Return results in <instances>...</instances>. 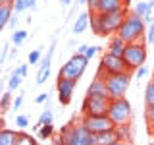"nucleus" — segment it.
I'll return each mask as SVG.
<instances>
[{
	"mask_svg": "<svg viewBox=\"0 0 154 145\" xmlns=\"http://www.w3.org/2000/svg\"><path fill=\"white\" fill-rule=\"evenodd\" d=\"M60 4H62V6H69L71 0H60Z\"/></svg>",
	"mask_w": 154,
	"mask_h": 145,
	"instance_id": "43",
	"label": "nucleus"
},
{
	"mask_svg": "<svg viewBox=\"0 0 154 145\" xmlns=\"http://www.w3.org/2000/svg\"><path fill=\"white\" fill-rule=\"evenodd\" d=\"M148 145H154V139H152V141H150V143H148Z\"/></svg>",
	"mask_w": 154,
	"mask_h": 145,
	"instance_id": "48",
	"label": "nucleus"
},
{
	"mask_svg": "<svg viewBox=\"0 0 154 145\" xmlns=\"http://www.w3.org/2000/svg\"><path fill=\"white\" fill-rule=\"evenodd\" d=\"M146 43H148V45H152V43H154V21L146 27Z\"/></svg>",
	"mask_w": 154,
	"mask_h": 145,
	"instance_id": "34",
	"label": "nucleus"
},
{
	"mask_svg": "<svg viewBox=\"0 0 154 145\" xmlns=\"http://www.w3.org/2000/svg\"><path fill=\"white\" fill-rule=\"evenodd\" d=\"M87 97H110L106 81L102 77H94V79L91 81V85L87 87Z\"/></svg>",
	"mask_w": 154,
	"mask_h": 145,
	"instance_id": "14",
	"label": "nucleus"
},
{
	"mask_svg": "<svg viewBox=\"0 0 154 145\" xmlns=\"http://www.w3.org/2000/svg\"><path fill=\"white\" fill-rule=\"evenodd\" d=\"M91 25V12H81L77 19L73 21V29H71V33L73 35H81L83 31H87V27Z\"/></svg>",
	"mask_w": 154,
	"mask_h": 145,
	"instance_id": "16",
	"label": "nucleus"
},
{
	"mask_svg": "<svg viewBox=\"0 0 154 145\" xmlns=\"http://www.w3.org/2000/svg\"><path fill=\"white\" fill-rule=\"evenodd\" d=\"M87 50H89V45H77V54H87Z\"/></svg>",
	"mask_w": 154,
	"mask_h": 145,
	"instance_id": "40",
	"label": "nucleus"
},
{
	"mask_svg": "<svg viewBox=\"0 0 154 145\" xmlns=\"http://www.w3.org/2000/svg\"><path fill=\"white\" fill-rule=\"evenodd\" d=\"M106 145H123V141H119V139H118V141H112V143H106Z\"/></svg>",
	"mask_w": 154,
	"mask_h": 145,
	"instance_id": "45",
	"label": "nucleus"
},
{
	"mask_svg": "<svg viewBox=\"0 0 154 145\" xmlns=\"http://www.w3.org/2000/svg\"><path fill=\"white\" fill-rule=\"evenodd\" d=\"M48 99H50V95H48V93H41V95H37V97H35V103H37V105H41V103H48Z\"/></svg>",
	"mask_w": 154,
	"mask_h": 145,
	"instance_id": "36",
	"label": "nucleus"
},
{
	"mask_svg": "<svg viewBox=\"0 0 154 145\" xmlns=\"http://www.w3.org/2000/svg\"><path fill=\"white\" fill-rule=\"evenodd\" d=\"M96 52H98V47H89V50H87V58H89V60H91V58H93L94 54H96Z\"/></svg>",
	"mask_w": 154,
	"mask_h": 145,
	"instance_id": "39",
	"label": "nucleus"
},
{
	"mask_svg": "<svg viewBox=\"0 0 154 145\" xmlns=\"http://www.w3.org/2000/svg\"><path fill=\"white\" fill-rule=\"evenodd\" d=\"M21 79H23V76L17 72V68L10 74V77H8V89L10 91H16V89H19V85H21Z\"/></svg>",
	"mask_w": 154,
	"mask_h": 145,
	"instance_id": "22",
	"label": "nucleus"
},
{
	"mask_svg": "<svg viewBox=\"0 0 154 145\" xmlns=\"http://www.w3.org/2000/svg\"><path fill=\"white\" fill-rule=\"evenodd\" d=\"M125 47H127V43H125L123 39L118 35V33H116V35H110V41H108V52H112V54H116V56H123Z\"/></svg>",
	"mask_w": 154,
	"mask_h": 145,
	"instance_id": "15",
	"label": "nucleus"
},
{
	"mask_svg": "<svg viewBox=\"0 0 154 145\" xmlns=\"http://www.w3.org/2000/svg\"><path fill=\"white\" fill-rule=\"evenodd\" d=\"M41 60H42L41 48H37V50H31V52H29V56H27V64H29V66H35V64H38Z\"/></svg>",
	"mask_w": 154,
	"mask_h": 145,
	"instance_id": "29",
	"label": "nucleus"
},
{
	"mask_svg": "<svg viewBox=\"0 0 154 145\" xmlns=\"http://www.w3.org/2000/svg\"><path fill=\"white\" fill-rule=\"evenodd\" d=\"M87 66H89V58H87L85 54H77V52H75V54L60 68V74H58V76H60V77H66V79L79 81V77L85 74Z\"/></svg>",
	"mask_w": 154,
	"mask_h": 145,
	"instance_id": "5",
	"label": "nucleus"
},
{
	"mask_svg": "<svg viewBox=\"0 0 154 145\" xmlns=\"http://www.w3.org/2000/svg\"><path fill=\"white\" fill-rule=\"evenodd\" d=\"M148 2H150V8H154V0H148Z\"/></svg>",
	"mask_w": 154,
	"mask_h": 145,
	"instance_id": "47",
	"label": "nucleus"
},
{
	"mask_svg": "<svg viewBox=\"0 0 154 145\" xmlns=\"http://www.w3.org/2000/svg\"><path fill=\"white\" fill-rule=\"evenodd\" d=\"M131 77H133V72H122V74H112V76L104 77L110 99L125 97V91L129 89V83H131Z\"/></svg>",
	"mask_w": 154,
	"mask_h": 145,
	"instance_id": "4",
	"label": "nucleus"
},
{
	"mask_svg": "<svg viewBox=\"0 0 154 145\" xmlns=\"http://www.w3.org/2000/svg\"><path fill=\"white\" fill-rule=\"evenodd\" d=\"M10 103H12V91H8V93L2 95V99H0V108H2V110H8Z\"/></svg>",
	"mask_w": 154,
	"mask_h": 145,
	"instance_id": "31",
	"label": "nucleus"
},
{
	"mask_svg": "<svg viewBox=\"0 0 154 145\" xmlns=\"http://www.w3.org/2000/svg\"><path fill=\"white\" fill-rule=\"evenodd\" d=\"M52 120H54V114H52V108L50 106H46L45 110L41 112V116H38V122L37 124H52Z\"/></svg>",
	"mask_w": 154,
	"mask_h": 145,
	"instance_id": "28",
	"label": "nucleus"
},
{
	"mask_svg": "<svg viewBox=\"0 0 154 145\" xmlns=\"http://www.w3.org/2000/svg\"><path fill=\"white\" fill-rule=\"evenodd\" d=\"M118 35L123 39L125 43H135V41H141V39L146 35V23H144L143 16L135 12H129L125 16L122 27L118 29Z\"/></svg>",
	"mask_w": 154,
	"mask_h": 145,
	"instance_id": "2",
	"label": "nucleus"
},
{
	"mask_svg": "<svg viewBox=\"0 0 154 145\" xmlns=\"http://www.w3.org/2000/svg\"><path fill=\"white\" fill-rule=\"evenodd\" d=\"M122 72H131L127 66V62L123 60V56H116L112 52L106 50L102 54V60L98 64V70H96V77H108L112 74H122Z\"/></svg>",
	"mask_w": 154,
	"mask_h": 145,
	"instance_id": "3",
	"label": "nucleus"
},
{
	"mask_svg": "<svg viewBox=\"0 0 154 145\" xmlns=\"http://www.w3.org/2000/svg\"><path fill=\"white\" fill-rule=\"evenodd\" d=\"M27 39V31H21V29H16V31H12V37H10V43H14L16 47H19L23 41Z\"/></svg>",
	"mask_w": 154,
	"mask_h": 145,
	"instance_id": "26",
	"label": "nucleus"
},
{
	"mask_svg": "<svg viewBox=\"0 0 154 145\" xmlns=\"http://www.w3.org/2000/svg\"><path fill=\"white\" fill-rule=\"evenodd\" d=\"M144 120H146L148 128H154V106H146L144 108Z\"/></svg>",
	"mask_w": 154,
	"mask_h": 145,
	"instance_id": "30",
	"label": "nucleus"
},
{
	"mask_svg": "<svg viewBox=\"0 0 154 145\" xmlns=\"http://www.w3.org/2000/svg\"><path fill=\"white\" fill-rule=\"evenodd\" d=\"M17 134L19 132H16V130L2 128V130H0V145H16Z\"/></svg>",
	"mask_w": 154,
	"mask_h": 145,
	"instance_id": "18",
	"label": "nucleus"
},
{
	"mask_svg": "<svg viewBox=\"0 0 154 145\" xmlns=\"http://www.w3.org/2000/svg\"><path fill=\"white\" fill-rule=\"evenodd\" d=\"M10 56H12V58H16V56H17V50H16V48H12V52H10Z\"/></svg>",
	"mask_w": 154,
	"mask_h": 145,
	"instance_id": "44",
	"label": "nucleus"
},
{
	"mask_svg": "<svg viewBox=\"0 0 154 145\" xmlns=\"http://www.w3.org/2000/svg\"><path fill=\"white\" fill-rule=\"evenodd\" d=\"M67 145H91V132L85 128L83 124H73L71 128V137Z\"/></svg>",
	"mask_w": 154,
	"mask_h": 145,
	"instance_id": "12",
	"label": "nucleus"
},
{
	"mask_svg": "<svg viewBox=\"0 0 154 145\" xmlns=\"http://www.w3.org/2000/svg\"><path fill=\"white\" fill-rule=\"evenodd\" d=\"M144 106H154V79L148 81L144 91Z\"/></svg>",
	"mask_w": 154,
	"mask_h": 145,
	"instance_id": "24",
	"label": "nucleus"
},
{
	"mask_svg": "<svg viewBox=\"0 0 154 145\" xmlns=\"http://www.w3.org/2000/svg\"><path fill=\"white\" fill-rule=\"evenodd\" d=\"M10 52H12V47H10V43H4V45H2V56H0V62H6Z\"/></svg>",
	"mask_w": 154,
	"mask_h": 145,
	"instance_id": "33",
	"label": "nucleus"
},
{
	"mask_svg": "<svg viewBox=\"0 0 154 145\" xmlns=\"http://www.w3.org/2000/svg\"><path fill=\"white\" fill-rule=\"evenodd\" d=\"M16 126L19 130H25L27 126H29V116H25V114H19L17 118H16Z\"/></svg>",
	"mask_w": 154,
	"mask_h": 145,
	"instance_id": "32",
	"label": "nucleus"
},
{
	"mask_svg": "<svg viewBox=\"0 0 154 145\" xmlns=\"http://www.w3.org/2000/svg\"><path fill=\"white\" fill-rule=\"evenodd\" d=\"M110 105H112L110 97H85L81 110H83V114L89 116H104L108 114Z\"/></svg>",
	"mask_w": 154,
	"mask_h": 145,
	"instance_id": "7",
	"label": "nucleus"
},
{
	"mask_svg": "<svg viewBox=\"0 0 154 145\" xmlns=\"http://www.w3.org/2000/svg\"><path fill=\"white\" fill-rule=\"evenodd\" d=\"M27 70H29V64H21V66H17V72L21 74L23 77L27 76Z\"/></svg>",
	"mask_w": 154,
	"mask_h": 145,
	"instance_id": "41",
	"label": "nucleus"
},
{
	"mask_svg": "<svg viewBox=\"0 0 154 145\" xmlns=\"http://www.w3.org/2000/svg\"><path fill=\"white\" fill-rule=\"evenodd\" d=\"M81 124H83L91 134H100V132H108V130H114L116 128L114 120L110 118L108 114H104V116H89V114H83Z\"/></svg>",
	"mask_w": 154,
	"mask_h": 145,
	"instance_id": "9",
	"label": "nucleus"
},
{
	"mask_svg": "<svg viewBox=\"0 0 154 145\" xmlns=\"http://www.w3.org/2000/svg\"><path fill=\"white\" fill-rule=\"evenodd\" d=\"M54 47H56V41H52L50 47H48V50H46V56L42 58L41 64H38V72H37V77H35V83H37V85H45L46 79L50 77V64H52Z\"/></svg>",
	"mask_w": 154,
	"mask_h": 145,
	"instance_id": "10",
	"label": "nucleus"
},
{
	"mask_svg": "<svg viewBox=\"0 0 154 145\" xmlns=\"http://www.w3.org/2000/svg\"><path fill=\"white\" fill-rule=\"evenodd\" d=\"M108 116L114 120V124H129L131 120V105L129 101L122 97V99H112V105H110Z\"/></svg>",
	"mask_w": 154,
	"mask_h": 145,
	"instance_id": "8",
	"label": "nucleus"
},
{
	"mask_svg": "<svg viewBox=\"0 0 154 145\" xmlns=\"http://www.w3.org/2000/svg\"><path fill=\"white\" fill-rule=\"evenodd\" d=\"M89 0H77V4H87Z\"/></svg>",
	"mask_w": 154,
	"mask_h": 145,
	"instance_id": "46",
	"label": "nucleus"
},
{
	"mask_svg": "<svg viewBox=\"0 0 154 145\" xmlns=\"http://www.w3.org/2000/svg\"><path fill=\"white\" fill-rule=\"evenodd\" d=\"M96 4H98V0H89V2H87V6H89V12L93 14L94 12V8H96Z\"/></svg>",
	"mask_w": 154,
	"mask_h": 145,
	"instance_id": "42",
	"label": "nucleus"
},
{
	"mask_svg": "<svg viewBox=\"0 0 154 145\" xmlns=\"http://www.w3.org/2000/svg\"><path fill=\"white\" fill-rule=\"evenodd\" d=\"M16 145H38V143H37V139L31 137L29 134L19 132V134H17V141H16Z\"/></svg>",
	"mask_w": 154,
	"mask_h": 145,
	"instance_id": "27",
	"label": "nucleus"
},
{
	"mask_svg": "<svg viewBox=\"0 0 154 145\" xmlns=\"http://www.w3.org/2000/svg\"><path fill=\"white\" fill-rule=\"evenodd\" d=\"M21 105H23V93H19L17 97H16V101H14V108H21Z\"/></svg>",
	"mask_w": 154,
	"mask_h": 145,
	"instance_id": "38",
	"label": "nucleus"
},
{
	"mask_svg": "<svg viewBox=\"0 0 154 145\" xmlns=\"http://www.w3.org/2000/svg\"><path fill=\"white\" fill-rule=\"evenodd\" d=\"M127 6L116 12H108V14H93L91 16V27L93 33L98 37H108V35H116L118 29L122 27L125 16H127Z\"/></svg>",
	"mask_w": 154,
	"mask_h": 145,
	"instance_id": "1",
	"label": "nucleus"
},
{
	"mask_svg": "<svg viewBox=\"0 0 154 145\" xmlns=\"http://www.w3.org/2000/svg\"><path fill=\"white\" fill-rule=\"evenodd\" d=\"M14 2H8V4H0V29L8 27L10 23V18L14 16Z\"/></svg>",
	"mask_w": 154,
	"mask_h": 145,
	"instance_id": "17",
	"label": "nucleus"
},
{
	"mask_svg": "<svg viewBox=\"0 0 154 145\" xmlns=\"http://www.w3.org/2000/svg\"><path fill=\"white\" fill-rule=\"evenodd\" d=\"M114 130L119 141H129L131 139V124H118Z\"/></svg>",
	"mask_w": 154,
	"mask_h": 145,
	"instance_id": "20",
	"label": "nucleus"
},
{
	"mask_svg": "<svg viewBox=\"0 0 154 145\" xmlns=\"http://www.w3.org/2000/svg\"><path fill=\"white\" fill-rule=\"evenodd\" d=\"M133 74H135V77H137V79H141V77H144V76L148 74V68H146V66H141V68H137Z\"/></svg>",
	"mask_w": 154,
	"mask_h": 145,
	"instance_id": "35",
	"label": "nucleus"
},
{
	"mask_svg": "<svg viewBox=\"0 0 154 145\" xmlns=\"http://www.w3.org/2000/svg\"><path fill=\"white\" fill-rule=\"evenodd\" d=\"M133 12L135 14H139V16H146L148 12H150V2H146V0H139L137 4H135V8H133Z\"/></svg>",
	"mask_w": 154,
	"mask_h": 145,
	"instance_id": "25",
	"label": "nucleus"
},
{
	"mask_svg": "<svg viewBox=\"0 0 154 145\" xmlns=\"http://www.w3.org/2000/svg\"><path fill=\"white\" fill-rule=\"evenodd\" d=\"M37 135H38V139H50L52 135H54V124H42L41 126V130L37 132Z\"/></svg>",
	"mask_w": 154,
	"mask_h": 145,
	"instance_id": "23",
	"label": "nucleus"
},
{
	"mask_svg": "<svg viewBox=\"0 0 154 145\" xmlns=\"http://www.w3.org/2000/svg\"><path fill=\"white\" fill-rule=\"evenodd\" d=\"M37 8V0H14V12L21 14L25 10H35Z\"/></svg>",
	"mask_w": 154,
	"mask_h": 145,
	"instance_id": "19",
	"label": "nucleus"
},
{
	"mask_svg": "<svg viewBox=\"0 0 154 145\" xmlns=\"http://www.w3.org/2000/svg\"><path fill=\"white\" fill-rule=\"evenodd\" d=\"M75 79H66V77L58 76V83H56V91H58V101L60 105H69L73 99V89H75Z\"/></svg>",
	"mask_w": 154,
	"mask_h": 145,
	"instance_id": "11",
	"label": "nucleus"
},
{
	"mask_svg": "<svg viewBox=\"0 0 154 145\" xmlns=\"http://www.w3.org/2000/svg\"><path fill=\"white\" fill-rule=\"evenodd\" d=\"M122 8H125V0H98L93 14H108V12H116V10H122Z\"/></svg>",
	"mask_w": 154,
	"mask_h": 145,
	"instance_id": "13",
	"label": "nucleus"
},
{
	"mask_svg": "<svg viewBox=\"0 0 154 145\" xmlns=\"http://www.w3.org/2000/svg\"><path fill=\"white\" fill-rule=\"evenodd\" d=\"M71 128H73V124H66L64 128L60 130V134H58L56 137V145H67L69 143V137H71Z\"/></svg>",
	"mask_w": 154,
	"mask_h": 145,
	"instance_id": "21",
	"label": "nucleus"
},
{
	"mask_svg": "<svg viewBox=\"0 0 154 145\" xmlns=\"http://www.w3.org/2000/svg\"><path fill=\"white\" fill-rule=\"evenodd\" d=\"M123 60L127 62V66H129L131 72H135L137 68L144 66V62H146V45H144L143 41L127 43L125 52H123Z\"/></svg>",
	"mask_w": 154,
	"mask_h": 145,
	"instance_id": "6",
	"label": "nucleus"
},
{
	"mask_svg": "<svg viewBox=\"0 0 154 145\" xmlns=\"http://www.w3.org/2000/svg\"><path fill=\"white\" fill-rule=\"evenodd\" d=\"M17 23H19V18L16 16V14H14L12 18H10V23H8V27L10 29H14V31H16V27H17Z\"/></svg>",
	"mask_w": 154,
	"mask_h": 145,
	"instance_id": "37",
	"label": "nucleus"
}]
</instances>
